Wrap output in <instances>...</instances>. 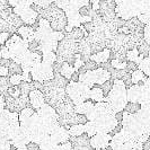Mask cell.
Segmentation results:
<instances>
[{
	"instance_id": "obj_44",
	"label": "cell",
	"mask_w": 150,
	"mask_h": 150,
	"mask_svg": "<svg viewBox=\"0 0 150 150\" xmlns=\"http://www.w3.org/2000/svg\"><path fill=\"white\" fill-rule=\"evenodd\" d=\"M9 81L11 83V86H19L24 81L23 75H14L9 77Z\"/></svg>"
},
{
	"instance_id": "obj_3",
	"label": "cell",
	"mask_w": 150,
	"mask_h": 150,
	"mask_svg": "<svg viewBox=\"0 0 150 150\" xmlns=\"http://www.w3.org/2000/svg\"><path fill=\"white\" fill-rule=\"evenodd\" d=\"M43 94L45 97V104L52 106L54 110H58L68 99H70L66 93V89L57 86L53 79L43 83Z\"/></svg>"
},
{
	"instance_id": "obj_18",
	"label": "cell",
	"mask_w": 150,
	"mask_h": 150,
	"mask_svg": "<svg viewBox=\"0 0 150 150\" xmlns=\"http://www.w3.org/2000/svg\"><path fill=\"white\" fill-rule=\"evenodd\" d=\"M50 137L53 140V142L55 143V144H58V146L70 142V134L68 132L67 128H63V127H60L55 132H53Z\"/></svg>"
},
{
	"instance_id": "obj_37",
	"label": "cell",
	"mask_w": 150,
	"mask_h": 150,
	"mask_svg": "<svg viewBox=\"0 0 150 150\" xmlns=\"http://www.w3.org/2000/svg\"><path fill=\"white\" fill-rule=\"evenodd\" d=\"M8 69H9V77L14 75H23L22 66L18 64V63H16V62H14V61H10Z\"/></svg>"
},
{
	"instance_id": "obj_6",
	"label": "cell",
	"mask_w": 150,
	"mask_h": 150,
	"mask_svg": "<svg viewBox=\"0 0 150 150\" xmlns=\"http://www.w3.org/2000/svg\"><path fill=\"white\" fill-rule=\"evenodd\" d=\"M66 93L75 106L87 102L90 97V88L79 81H70L66 88Z\"/></svg>"
},
{
	"instance_id": "obj_38",
	"label": "cell",
	"mask_w": 150,
	"mask_h": 150,
	"mask_svg": "<svg viewBox=\"0 0 150 150\" xmlns=\"http://www.w3.org/2000/svg\"><path fill=\"white\" fill-rule=\"evenodd\" d=\"M83 127H85V133L89 137V139L95 134H97V129H96V125L94 124V122L88 121Z\"/></svg>"
},
{
	"instance_id": "obj_42",
	"label": "cell",
	"mask_w": 150,
	"mask_h": 150,
	"mask_svg": "<svg viewBox=\"0 0 150 150\" xmlns=\"http://www.w3.org/2000/svg\"><path fill=\"white\" fill-rule=\"evenodd\" d=\"M110 63H111V67L115 70H125L127 68V62H121L119 60H111Z\"/></svg>"
},
{
	"instance_id": "obj_15",
	"label": "cell",
	"mask_w": 150,
	"mask_h": 150,
	"mask_svg": "<svg viewBox=\"0 0 150 150\" xmlns=\"http://www.w3.org/2000/svg\"><path fill=\"white\" fill-rule=\"evenodd\" d=\"M112 135L105 134V133H97L94 137H91L90 140V146L94 150H102L104 148L110 147V142H111Z\"/></svg>"
},
{
	"instance_id": "obj_13",
	"label": "cell",
	"mask_w": 150,
	"mask_h": 150,
	"mask_svg": "<svg viewBox=\"0 0 150 150\" xmlns=\"http://www.w3.org/2000/svg\"><path fill=\"white\" fill-rule=\"evenodd\" d=\"M28 43L25 42L24 40L21 38V36H18L17 34H11L10 38H8V41L6 42L5 46L9 50L10 54L17 52H22V51H26L28 50Z\"/></svg>"
},
{
	"instance_id": "obj_1",
	"label": "cell",
	"mask_w": 150,
	"mask_h": 150,
	"mask_svg": "<svg viewBox=\"0 0 150 150\" xmlns=\"http://www.w3.org/2000/svg\"><path fill=\"white\" fill-rule=\"evenodd\" d=\"M36 13L38 14L40 17L46 19L47 22L51 24V28L53 32H64L67 28L68 19L67 16L64 14V11L58 7L54 1L46 8L40 9V8L32 7Z\"/></svg>"
},
{
	"instance_id": "obj_51",
	"label": "cell",
	"mask_w": 150,
	"mask_h": 150,
	"mask_svg": "<svg viewBox=\"0 0 150 150\" xmlns=\"http://www.w3.org/2000/svg\"><path fill=\"white\" fill-rule=\"evenodd\" d=\"M6 108V103H5V98L0 96V113L2 112Z\"/></svg>"
},
{
	"instance_id": "obj_26",
	"label": "cell",
	"mask_w": 150,
	"mask_h": 150,
	"mask_svg": "<svg viewBox=\"0 0 150 150\" xmlns=\"http://www.w3.org/2000/svg\"><path fill=\"white\" fill-rule=\"evenodd\" d=\"M79 83L83 85L89 87L90 89L93 88V86L95 85V80H94V76H93V71H87L79 75Z\"/></svg>"
},
{
	"instance_id": "obj_2",
	"label": "cell",
	"mask_w": 150,
	"mask_h": 150,
	"mask_svg": "<svg viewBox=\"0 0 150 150\" xmlns=\"http://www.w3.org/2000/svg\"><path fill=\"white\" fill-rule=\"evenodd\" d=\"M127 90L128 88L122 80H114V85L111 93L104 99V102L108 104L111 110L115 114L123 112L125 110V106L128 104Z\"/></svg>"
},
{
	"instance_id": "obj_19",
	"label": "cell",
	"mask_w": 150,
	"mask_h": 150,
	"mask_svg": "<svg viewBox=\"0 0 150 150\" xmlns=\"http://www.w3.org/2000/svg\"><path fill=\"white\" fill-rule=\"evenodd\" d=\"M137 116L141 121L143 127L146 128L147 133L150 135V104L142 105L140 107L139 112L137 113Z\"/></svg>"
},
{
	"instance_id": "obj_30",
	"label": "cell",
	"mask_w": 150,
	"mask_h": 150,
	"mask_svg": "<svg viewBox=\"0 0 150 150\" xmlns=\"http://www.w3.org/2000/svg\"><path fill=\"white\" fill-rule=\"evenodd\" d=\"M10 87L11 83L9 81V77H0V96L5 97Z\"/></svg>"
},
{
	"instance_id": "obj_40",
	"label": "cell",
	"mask_w": 150,
	"mask_h": 150,
	"mask_svg": "<svg viewBox=\"0 0 150 150\" xmlns=\"http://www.w3.org/2000/svg\"><path fill=\"white\" fill-rule=\"evenodd\" d=\"M113 85H114V80H113L112 78L110 79V80H107L106 83H104L103 85H100V86H98L100 89L103 90V94H104V97H107V95L111 93V90L113 88Z\"/></svg>"
},
{
	"instance_id": "obj_16",
	"label": "cell",
	"mask_w": 150,
	"mask_h": 150,
	"mask_svg": "<svg viewBox=\"0 0 150 150\" xmlns=\"http://www.w3.org/2000/svg\"><path fill=\"white\" fill-rule=\"evenodd\" d=\"M30 107L36 112L38 111L42 106L45 105V97H44V94H43V91H41V90H32L30 94Z\"/></svg>"
},
{
	"instance_id": "obj_41",
	"label": "cell",
	"mask_w": 150,
	"mask_h": 150,
	"mask_svg": "<svg viewBox=\"0 0 150 150\" xmlns=\"http://www.w3.org/2000/svg\"><path fill=\"white\" fill-rule=\"evenodd\" d=\"M140 107L141 106L139 105V104H134V103H128L127 106H125V112L129 113V114H137V113L139 112V110H140Z\"/></svg>"
},
{
	"instance_id": "obj_33",
	"label": "cell",
	"mask_w": 150,
	"mask_h": 150,
	"mask_svg": "<svg viewBox=\"0 0 150 150\" xmlns=\"http://www.w3.org/2000/svg\"><path fill=\"white\" fill-rule=\"evenodd\" d=\"M146 76H144V74H143L141 70H139V69H137V70H134L132 74H131V81H132V83L133 85H139V83H141V81H144L146 80Z\"/></svg>"
},
{
	"instance_id": "obj_50",
	"label": "cell",
	"mask_w": 150,
	"mask_h": 150,
	"mask_svg": "<svg viewBox=\"0 0 150 150\" xmlns=\"http://www.w3.org/2000/svg\"><path fill=\"white\" fill-rule=\"evenodd\" d=\"M0 77H9V69L7 67H0Z\"/></svg>"
},
{
	"instance_id": "obj_53",
	"label": "cell",
	"mask_w": 150,
	"mask_h": 150,
	"mask_svg": "<svg viewBox=\"0 0 150 150\" xmlns=\"http://www.w3.org/2000/svg\"><path fill=\"white\" fill-rule=\"evenodd\" d=\"M15 150H26V149H15Z\"/></svg>"
},
{
	"instance_id": "obj_34",
	"label": "cell",
	"mask_w": 150,
	"mask_h": 150,
	"mask_svg": "<svg viewBox=\"0 0 150 150\" xmlns=\"http://www.w3.org/2000/svg\"><path fill=\"white\" fill-rule=\"evenodd\" d=\"M138 69L141 70L146 77H150V58L146 57L143 60L138 64Z\"/></svg>"
},
{
	"instance_id": "obj_25",
	"label": "cell",
	"mask_w": 150,
	"mask_h": 150,
	"mask_svg": "<svg viewBox=\"0 0 150 150\" xmlns=\"http://www.w3.org/2000/svg\"><path fill=\"white\" fill-rule=\"evenodd\" d=\"M76 70L74 66L69 64V63H63V64H60V70H59V74H60L62 77H64L67 80L71 81V78L72 76L75 75Z\"/></svg>"
},
{
	"instance_id": "obj_17",
	"label": "cell",
	"mask_w": 150,
	"mask_h": 150,
	"mask_svg": "<svg viewBox=\"0 0 150 150\" xmlns=\"http://www.w3.org/2000/svg\"><path fill=\"white\" fill-rule=\"evenodd\" d=\"M70 143L74 150H94L90 146L89 137L86 133L78 138H70Z\"/></svg>"
},
{
	"instance_id": "obj_32",
	"label": "cell",
	"mask_w": 150,
	"mask_h": 150,
	"mask_svg": "<svg viewBox=\"0 0 150 150\" xmlns=\"http://www.w3.org/2000/svg\"><path fill=\"white\" fill-rule=\"evenodd\" d=\"M42 62L49 66H54L57 63V53L55 52H46L42 54Z\"/></svg>"
},
{
	"instance_id": "obj_23",
	"label": "cell",
	"mask_w": 150,
	"mask_h": 150,
	"mask_svg": "<svg viewBox=\"0 0 150 150\" xmlns=\"http://www.w3.org/2000/svg\"><path fill=\"white\" fill-rule=\"evenodd\" d=\"M87 36H88V33L85 30V28H83V26L74 28V30H71V32H69V33H66V38H70V40L75 41L77 43L80 42L85 38H87Z\"/></svg>"
},
{
	"instance_id": "obj_14",
	"label": "cell",
	"mask_w": 150,
	"mask_h": 150,
	"mask_svg": "<svg viewBox=\"0 0 150 150\" xmlns=\"http://www.w3.org/2000/svg\"><path fill=\"white\" fill-rule=\"evenodd\" d=\"M87 122H88V120L85 115H80V114H77L75 112L59 117V124H60V127H63V128H69V127L77 125V124L85 125Z\"/></svg>"
},
{
	"instance_id": "obj_10",
	"label": "cell",
	"mask_w": 150,
	"mask_h": 150,
	"mask_svg": "<svg viewBox=\"0 0 150 150\" xmlns=\"http://www.w3.org/2000/svg\"><path fill=\"white\" fill-rule=\"evenodd\" d=\"M115 7H116L115 1H112V0L99 1L98 14L102 17V19L104 21V23H111L116 18Z\"/></svg>"
},
{
	"instance_id": "obj_29",
	"label": "cell",
	"mask_w": 150,
	"mask_h": 150,
	"mask_svg": "<svg viewBox=\"0 0 150 150\" xmlns=\"http://www.w3.org/2000/svg\"><path fill=\"white\" fill-rule=\"evenodd\" d=\"M68 132L70 134V138H78L80 135L85 134V127L83 124H77V125H72L67 128Z\"/></svg>"
},
{
	"instance_id": "obj_20",
	"label": "cell",
	"mask_w": 150,
	"mask_h": 150,
	"mask_svg": "<svg viewBox=\"0 0 150 150\" xmlns=\"http://www.w3.org/2000/svg\"><path fill=\"white\" fill-rule=\"evenodd\" d=\"M18 36H21L22 40L25 42H27L28 44L32 43L33 41H35V30L32 26H27V25H23L22 27H19L17 33Z\"/></svg>"
},
{
	"instance_id": "obj_5",
	"label": "cell",
	"mask_w": 150,
	"mask_h": 150,
	"mask_svg": "<svg viewBox=\"0 0 150 150\" xmlns=\"http://www.w3.org/2000/svg\"><path fill=\"white\" fill-rule=\"evenodd\" d=\"M121 125L123 130H125L133 138H139V137L148 134L146 128L143 127V124L137 116V114H129L125 111H123Z\"/></svg>"
},
{
	"instance_id": "obj_48",
	"label": "cell",
	"mask_w": 150,
	"mask_h": 150,
	"mask_svg": "<svg viewBox=\"0 0 150 150\" xmlns=\"http://www.w3.org/2000/svg\"><path fill=\"white\" fill-rule=\"evenodd\" d=\"M57 150H74V148H72L71 143L67 142V143H63V144L58 146V149H57Z\"/></svg>"
},
{
	"instance_id": "obj_45",
	"label": "cell",
	"mask_w": 150,
	"mask_h": 150,
	"mask_svg": "<svg viewBox=\"0 0 150 150\" xmlns=\"http://www.w3.org/2000/svg\"><path fill=\"white\" fill-rule=\"evenodd\" d=\"M9 96L14 98H18L21 96V89H19V86H11L9 90H8V94Z\"/></svg>"
},
{
	"instance_id": "obj_31",
	"label": "cell",
	"mask_w": 150,
	"mask_h": 150,
	"mask_svg": "<svg viewBox=\"0 0 150 150\" xmlns=\"http://www.w3.org/2000/svg\"><path fill=\"white\" fill-rule=\"evenodd\" d=\"M34 114H35V111H34L32 107L24 108L22 112L18 114V116H19V124H23V123H25V122L28 120L30 117H32Z\"/></svg>"
},
{
	"instance_id": "obj_27",
	"label": "cell",
	"mask_w": 150,
	"mask_h": 150,
	"mask_svg": "<svg viewBox=\"0 0 150 150\" xmlns=\"http://www.w3.org/2000/svg\"><path fill=\"white\" fill-rule=\"evenodd\" d=\"M89 99H91L93 102L95 103H102L104 102V94H103V90L100 89L99 87H93L90 89V97Z\"/></svg>"
},
{
	"instance_id": "obj_24",
	"label": "cell",
	"mask_w": 150,
	"mask_h": 150,
	"mask_svg": "<svg viewBox=\"0 0 150 150\" xmlns=\"http://www.w3.org/2000/svg\"><path fill=\"white\" fill-rule=\"evenodd\" d=\"M94 106H95V104H94L93 102H90V100L83 102V103H81V104L75 106V113H77V114H80V115H85V116H87V115H88V114L93 111Z\"/></svg>"
},
{
	"instance_id": "obj_46",
	"label": "cell",
	"mask_w": 150,
	"mask_h": 150,
	"mask_svg": "<svg viewBox=\"0 0 150 150\" xmlns=\"http://www.w3.org/2000/svg\"><path fill=\"white\" fill-rule=\"evenodd\" d=\"M143 41L150 45V25H146L143 27Z\"/></svg>"
},
{
	"instance_id": "obj_11",
	"label": "cell",
	"mask_w": 150,
	"mask_h": 150,
	"mask_svg": "<svg viewBox=\"0 0 150 150\" xmlns=\"http://www.w3.org/2000/svg\"><path fill=\"white\" fill-rule=\"evenodd\" d=\"M128 103H134L141 106L144 104V87L143 83L132 85L127 90Z\"/></svg>"
},
{
	"instance_id": "obj_43",
	"label": "cell",
	"mask_w": 150,
	"mask_h": 150,
	"mask_svg": "<svg viewBox=\"0 0 150 150\" xmlns=\"http://www.w3.org/2000/svg\"><path fill=\"white\" fill-rule=\"evenodd\" d=\"M0 150H15V148L13 147V144L8 139L4 138V139H0Z\"/></svg>"
},
{
	"instance_id": "obj_8",
	"label": "cell",
	"mask_w": 150,
	"mask_h": 150,
	"mask_svg": "<svg viewBox=\"0 0 150 150\" xmlns=\"http://www.w3.org/2000/svg\"><path fill=\"white\" fill-rule=\"evenodd\" d=\"M8 140L15 149H26V146L30 142V137L22 127L10 130L8 132Z\"/></svg>"
},
{
	"instance_id": "obj_39",
	"label": "cell",
	"mask_w": 150,
	"mask_h": 150,
	"mask_svg": "<svg viewBox=\"0 0 150 150\" xmlns=\"http://www.w3.org/2000/svg\"><path fill=\"white\" fill-rule=\"evenodd\" d=\"M139 57H140V53L137 50V47L127 52V60H128V62H133V63L137 64V62L139 60Z\"/></svg>"
},
{
	"instance_id": "obj_52",
	"label": "cell",
	"mask_w": 150,
	"mask_h": 150,
	"mask_svg": "<svg viewBox=\"0 0 150 150\" xmlns=\"http://www.w3.org/2000/svg\"><path fill=\"white\" fill-rule=\"evenodd\" d=\"M102 150H113L111 147H107V148H104V149H102Z\"/></svg>"
},
{
	"instance_id": "obj_7",
	"label": "cell",
	"mask_w": 150,
	"mask_h": 150,
	"mask_svg": "<svg viewBox=\"0 0 150 150\" xmlns=\"http://www.w3.org/2000/svg\"><path fill=\"white\" fill-rule=\"evenodd\" d=\"M93 122L96 125L97 133H105V134H111L117 128V125L121 124L116 120V114L114 112L105 113Z\"/></svg>"
},
{
	"instance_id": "obj_22",
	"label": "cell",
	"mask_w": 150,
	"mask_h": 150,
	"mask_svg": "<svg viewBox=\"0 0 150 150\" xmlns=\"http://www.w3.org/2000/svg\"><path fill=\"white\" fill-rule=\"evenodd\" d=\"M90 60L96 62L98 66L106 63V62H110L111 61V51L106 47L102 52H98L96 54H91L90 55Z\"/></svg>"
},
{
	"instance_id": "obj_36",
	"label": "cell",
	"mask_w": 150,
	"mask_h": 150,
	"mask_svg": "<svg viewBox=\"0 0 150 150\" xmlns=\"http://www.w3.org/2000/svg\"><path fill=\"white\" fill-rule=\"evenodd\" d=\"M98 68H99V66H98L96 62H94V61H91V60H88L87 62L83 63V68L79 70V75H80V74H83V72H87V71H95Z\"/></svg>"
},
{
	"instance_id": "obj_12",
	"label": "cell",
	"mask_w": 150,
	"mask_h": 150,
	"mask_svg": "<svg viewBox=\"0 0 150 150\" xmlns=\"http://www.w3.org/2000/svg\"><path fill=\"white\" fill-rule=\"evenodd\" d=\"M53 30L51 28V24L47 22L46 19L40 17L38 19V26L35 30V41L38 43H42L46 40L51 38Z\"/></svg>"
},
{
	"instance_id": "obj_49",
	"label": "cell",
	"mask_w": 150,
	"mask_h": 150,
	"mask_svg": "<svg viewBox=\"0 0 150 150\" xmlns=\"http://www.w3.org/2000/svg\"><path fill=\"white\" fill-rule=\"evenodd\" d=\"M26 150H41V149H40V146H38V143L30 142L26 146Z\"/></svg>"
},
{
	"instance_id": "obj_4",
	"label": "cell",
	"mask_w": 150,
	"mask_h": 150,
	"mask_svg": "<svg viewBox=\"0 0 150 150\" xmlns=\"http://www.w3.org/2000/svg\"><path fill=\"white\" fill-rule=\"evenodd\" d=\"M77 53H78V51H77V42L64 36V38L61 42H59V44H58L57 63H59V64L69 63V64L74 66Z\"/></svg>"
},
{
	"instance_id": "obj_54",
	"label": "cell",
	"mask_w": 150,
	"mask_h": 150,
	"mask_svg": "<svg viewBox=\"0 0 150 150\" xmlns=\"http://www.w3.org/2000/svg\"><path fill=\"white\" fill-rule=\"evenodd\" d=\"M1 47H2V45H0V51H1Z\"/></svg>"
},
{
	"instance_id": "obj_9",
	"label": "cell",
	"mask_w": 150,
	"mask_h": 150,
	"mask_svg": "<svg viewBox=\"0 0 150 150\" xmlns=\"http://www.w3.org/2000/svg\"><path fill=\"white\" fill-rule=\"evenodd\" d=\"M30 77H32L33 81L46 83L54 78V70H53L52 66H49L46 63L41 62L33 69V71L30 72Z\"/></svg>"
},
{
	"instance_id": "obj_35",
	"label": "cell",
	"mask_w": 150,
	"mask_h": 150,
	"mask_svg": "<svg viewBox=\"0 0 150 150\" xmlns=\"http://www.w3.org/2000/svg\"><path fill=\"white\" fill-rule=\"evenodd\" d=\"M53 81H54V83H55L57 86H59V87L63 88V89H66V88H67V86H68V83H70V81L67 80L64 77H62L59 72H54Z\"/></svg>"
},
{
	"instance_id": "obj_21",
	"label": "cell",
	"mask_w": 150,
	"mask_h": 150,
	"mask_svg": "<svg viewBox=\"0 0 150 150\" xmlns=\"http://www.w3.org/2000/svg\"><path fill=\"white\" fill-rule=\"evenodd\" d=\"M93 76H94V80L95 83H97L98 86L103 85L104 83H106L107 80H110L112 77H111V72L107 71L103 68H98L95 71H93Z\"/></svg>"
},
{
	"instance_id": "obj_28",
	"label": "cell",
	"mask_w": 150,
	"mask_h": 150,
	"mask_svg": "<svg viewBox=\"0 0 150 150\" xmlns=\"http://www.w3.org/2000/svg\"><path fill=\"white\" fill-rule=\"evenodd\" d=\"M40 149L41 150H57L58 149V144L53 142V140L51 139L50 135H47L46 138H44L41 142L38 143Z\"/></svg>"
},
{
	"instance_id": "obj_55",
	"label": "cell",
	"mask_w": 150,
	"mask_h": 150,
	"mask_svg": "<svg viewBox=\"0 0 150 150\" xmlns=\"http://www.w3.org/2000/svg\"><path fill=\"white\" fill-rule=\"evenodd\" d=\"M0 59H1V57H0Z\"/></svg>"
},
{
	"instance_id": "obj_47",
	"label": "cell",
	"mask_w": 150,
	"mask_h": 150,
	"mask_svg": "<svg viewBox=\"0 0 150 150\" xmlns=\"http://www.w3.org/2000/svg\"><path fill=\"white\" fill-rule=\"evenodd\" d=\"M0 57H1V59L10 60V52H9V50H8L5 45L1 47V51H0Z\"/></svg>"
}]
</instances>
